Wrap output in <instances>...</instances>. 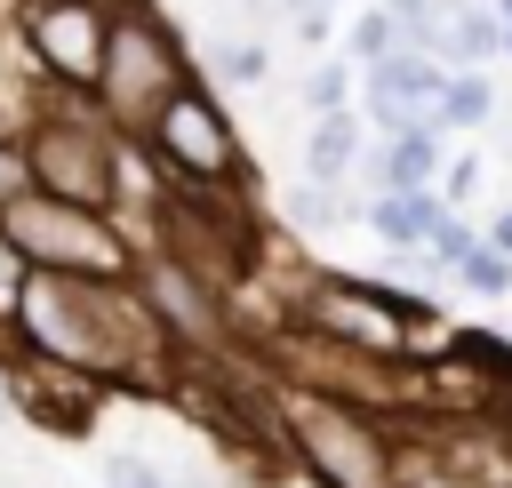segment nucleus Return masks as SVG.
Masks as SVG:
<instances>
[{
  "label": "nucleus",
  "instance_id": "1",
  "mask_svg": "<svg viewBox=\"0 0 512 488\" xmlns=\"http://www.w3.org/2000/svg\"><path fill=\"white\" fill-rule=\"evenodd\" d=\"M16 360H48L72 368L88 384H168L176 376V344L160 336V320L144 312L136 280H64V272H24L8 296V336Z\"/></svg>",
  "mask_w": 512,
  "mask_h": 488
},
{
  "label": "nucleus",
  "instance_id": "2",
  "mask_svg": "<svg viewBox=\"0 0 512 488\" xmlns=\"http://www.w3.org/2000/svg\"><path fill=\"white\" fill-rule=\"evenodd\" d=\"M8 136H16V168H24L32 192L120 216V200H128V136H120L88 96L40 80Z\"/></svg>",
  "mask_w": 512,
  "mask_h": 488
},
{
  "label": "nucleus",
  "instance_id": "3",
  "mask_svg": "<svg viewBox=\"0 0 512 488\" xmlns=\"http://www.w3.org/2000/svg\"><path fill=\"white\" fill-rule=\"evenodd\" d=\"M152 248H160L168 264H184L200 288H216L224 304H232L240 280L264 264V240H256V216H248L240 184L160 176V192H152Z\"/></svg>",
  "mask_w": 512,
  "mask_h": 488
},
{
  "label": "nucleus",
  "instance_id": "4",
  "mask_svg": "<svg viewBox=\"0 0 512 488\" xmlns=\"http://www.w3.org/2000/svg\"><path fill=\"white\" fill-rule=\"evenodd\" d=\"M272 424L320 488H392L400 480V440L360 400H336L312 384H272Z\"/></svg>",
  "mask_w": 512,
  "mask_h": 488
},
{
  "label": "nucleus",
  "instance_id": "5",
  "mask_svg": "<svg viewBox=\"0 0 512 488\" xmlns=\"http://www.w3.org/2000/svg\"><path fill=\"white\" fill-rule=\"evenodd\" d=\"M184 80H192V56H184L176 24H168V16H152V0H112L88 104H96L128 144H136V136H144V120H152Z\"/></svg>",
  "mask_w": 512,
  "mask_h": 488
},
{
  "label": "nucleus",
  "instance_id": "6",
  "mask_svg": "<svg viewBox=\"0 0 512 488\" xmlns=\"http://www.w3.org/2000/svg\"><path fill=\"white\" fill-rule=\"evenodd\" d=\"M0 240L16 248L24 272H64V280H128L136 272V240L120 216L48 200L32 184L0 200Z\"/></svg>",
  "mask_w": 512,
  "mask_h": 488
},
{
  "label": "nucleus",
  "instance_id": "7",
  "mask_svg": "<svg viewBox=\"0 0 512 488\" xmlns=\"http://www.w3.org/2000/svg\"><path fill=\"white\" fill-rule=\"evenodd\" d=\"M288 320L328 336V344H352L368 360H400L424 336V304L416 296H392V288H368V280H344V272H312L296 288Z\"/></svg>",
  "mask_w": 512,
  "mask_h": 488
},
{
  "label": "nucleus",
  "instance_id": "8",
  "mask_svg": "<svg viewBox=\"0 0 512 488\" xmlns=\"http://www.w3.org/2000/svg\"><path fill=\"white\" fill-rule=\"evenodd\" d=\"M136 152H144V168H152V176H184V184H248L240 136H232L224 104H216L200 80H184V88L144 120Z\"/></svg>",
  "mask_w": 512,
  "mask_h": 488
},
{
  "label": "nucleus",
  "instance_id": "9",
  "mask_svg": "<svg viewBox=\"0 0 512 488\" xmlns=\"http://www.w3.org/2000/svg\"><path fill=\"white\" fill-rule=\"evenodd\" d=\"M104 16H112V0H16L8 32H16L32 80L88 96L96 88V56H104Z\"/></svg>",
  "mask_w": 512,
  "mask_h": 488
},
{
  "label": "nucleus",
  "instance_id": "10",
  "mask_svg": "<svg viewBox=\"0 0 512 488\" xmlns=\"http://www.w3.org/2000/svg\"><path fill=\"white\" fill-rule=\"evenodd\" d=\"M136 296H144V312L160 320V336L184 352V360H216V352H232V312H224V296L216 288H200L184 264H168L160 248H136Z\"/></svg>",
  "mask_w": 512,
  "mask_h": 488
},
{
  "label": "nucleus",
  "instance_id": "11",
  "mask_svg": "<svg viewBox=\"0 0 512 488\" xmlns=\"http://www.w3.org/2000/svg\"><path fill=\"white\" fill-rule=\"evenodd\" d=\"M96 408H104V384L8 352V416H24L32 432H48V440H80V432L96 424Z\"/></svg>",
  "mask_w": 512,
  "mask_h": 488
},
{
  "label": "nucleus",
  "instance_id": "12",
  "mask_svg": "<svg viewBox=\"0 0 512 488\" xmlns=\"http://www.w3.org/2000/svg\"><path fill=\"white\" fill-rule=\"evenodd\" d=\"M432 96H440V64L424 48H392L384 64H368V120L384 136L432 128Z\"/></svg>",
  "mask_w": 512,
  "mask_h": 488
},
{
  "label": "nucleus",
  "instance_id": "13",
  "mask_svg": "<svg viewBox=\"0 0 512 488\" xmlns=\"http://www.w3.org/2000/svg\"><path fill=\"white\" fill-rule=\"evenodd\" d=\"M416 48L440 64H488L496 56V16H480V8H464V0H440L432 16H424V32H416Z\"/></svg>",
  "mask_w": 512,
  "mask_h": 488
},
{
  "label": "nucleus",
  "instance_id": "14",
  "mask_svg": "<svg viewBox=\"0 0 512 488\" xmlns=\"http://www.w3.org/2000/svg\"><path fill=\"white\" fill-rule=\"evenodd\" d=\"M352 160H360V120H352V104H344V112H320L312 136H304V168H312V184H344Z\"/></svg>",
  "mask_w": 512,
  "mask_h": 488
},
{
  "label": "nucleus",
  "instance_id": "15",
  "mask_svg": "<svg viewBox=\"0 0 512 488\" xmlns=\"http://www.w3.org/2000/svg\"><path fill=\"white\" fill-rule=\"evenodd\" d=\"M424 184H432V128L384 136V152H376V192H424Z\"/></svg>",
  "mask_w": 512,
  "mask_h": 488
},
{
  "label": "nucleus",
  "instance_id": "16",
  "mask_svg": "<svg viewBox=\"0 0 512 488\" xmlns=\"http://www.w3.org/2000/svg\"><path fill=\"white\" fill-rule=\"evenodd\" d=\"M368 224L392 240V248H416L432 224H440V200L432 192H376V208H368Z\"/></svg>",
  "mask_w": 512,
  "mask_h": 488
},
{
  "label": "nucleus",
  "instance_id": "17",
  "mask_svg": "<svg viewBox=\"0 0 512 488\" xmlns=\"http://www.w3.org/2000/svg\"><path fill=\"white\" fill-rule=\"evenodd\" d=\"M496 112L488 80L480 72H440V96H432V128H480Z\"/></svg>",
  "mask_w": 512,
  "mask_h": 488
},
{
  "label": "nucleus",
  "instance_id": "18",
  "mask_svg": "<svg viewBox=\"0 0 512 488\" xmlns=\"http://www.w3.org/2000/svg\"><path fill=\"white\" fill-rule=\"evenodd\" d=\"M344 48H352V56H360V72H368V64H384L392 48H408V32H400L384 8H368V16L352 24V40H344Z\"/></svg>",
  "mask_w": 512,
  "mask_h": 488
},
{
  "label": "nucleus",
  "instance_id": "19",
  "mask_svg": "<svg viewBox=\"0 0 512 488\" xmlns=\"http://www.w3.org/2000/svg\"><path fill=\"white\" fill-rule=\"evenodd\" d=\"M104 488H176V480H168L152 456H136V448H112V456H104Z\"/></svg>",
  "mask_w": 512,
  "mask_h": 488
},
{
  "label": "nucleus",
  "instance_id": "20",
  "mask_svg": "<svg viewBox=\"0 0 512 488\" xmlns=\"http://www.w3.org/2000/svg\"><path fill=\"white\" fill-rule=\"evenodd\" d=\"M208 64H216V80H232V88H256V80H264V48H256V40H232V48H216Z\"/></svg>",
  "mask_w": 512,
  "mask_h": 488
},
{
  "label": "nucleus",
  "instance_id": "21",
  "mask_svg": "<svg viewBox=\"0 0 512 488\" xmlns=\"http://www.w3.org/2000/svg\"><path fill=\"white\" fill-rule=\"evenodd\" d=\"M344 96H352V72L344 64H312L304 72V104L312 112H344Z\"/></svg>",
  "mask_w": 512,
  "mask_h": 488
},
{
  "label": "nucleus",
  "instance_id": "22",
  "mask_svg": "<svg viewBox=\"0 0 512 488\" xmlns=\"http://www.w3.org/2000/svg\"><path fill=\"white\" fill-rule=\"evenodd\" d=\"M472 248H480V240H472V232H464V224H456V216H440V224H432V232H424V256H432V264H464V256H472Z\"/></svg>",
  "mask_w": 512,
  "mask_h": 488
},
{
  "label": "nucleus",
  "instance_id": "23",
  "mask_svg": "<svg viewBox=\"0 0 512 488\" xmlns=\"http://www.w3.org/2000/svg\"><path fill=\"white\" fill-rule=\"evenodd\" d=\"M456 272H464V288H480V296H496V288H512V264H504L496 248H472V256H464Z\"/></svg>",
  "mask_w": 512,
  "mask_h": 488
},
{
  "label": "nucleus",
  "instance_id": "24",
  "mask_svg": "<svg viewBox=\"0 0 512 488\" xmlns=\"http://www.w3.org/2000/svg\"><path fill=\"white\" fill-rule=\"evenodd\" d=\"M288 216H296V224H336V216H344V192H336V184H312V192L288 200Z\"/></svg>",
  "mask_w": 512,
  "mask_h": 488
},
{
  "label": "nucleus",
  "instance_id": "25",
  "mask_svg": "<svg viewBox=\"0 0 512 488\" xmlns=\"http://www.w3.org/2000/svg\"><path fill=\"white\" fill-rule=\"evenodd\" d=\"M8 192H24V168H16V136L0 128V200H8Z\"/></svg>",
  "mask_w": 512,
  "mask_h": 488
},
{
  "label": "nucleus",
  "instance_id": "26",
  "mask_svg": "<svg viewBox=\"0 0 512 488\" xmlns=\"http://www.w3.org/2000/svg\"><path fill=\"white\" fill-rule=\"evenodd\" d=\"M16 280H24V264H16V248L0 240V320H8V296H16Z\"/></svg>",
  "mask_w": 512,
  "mask_h": 488
},
{
  "label": "nucleus",
  "instance_id": "27",
  "mask_svg": "<svg viewBox=\"0 0 512 488\" xmlns=\"http://www.w3.org/2000/svg\"><path fill=\"white\" fill-rule=\"evenodd\" d=\"M480 248H496V256H504V264H512V208H504V216H496V224H488V240H480Z\"/></svg>",
  "mask_w": 512,
  "mask_h": 488
},
{
  "label": "nucleus",
  "instance_id": "28",
  "mask_svg": "<svg viewBox=\"0 0 512 488\" xmlns=\"http://www.w3.org/2000/svg\"><path fill=\"white\" fill-rule=\"evenodd\" d=\"M472 184H480V168H472V160H456V168H448V200H464Z\"/></svg>",
  "mask_w": 512,
  "mask_h": 488
},
{
  "label": "nucleus",
  "instance_id": "29",
  "mask_svg": "<svg viewBox=\"0 0 512 488\" xmlns=\"http://www.w3.org/2000/svg\"><path fill=\"white\" fill-rule=\"evenodd\" d=\"M496 16H504V24H512V0H496Z\"/></svg>",
  "mask_w": 512,
  "mask_h": 488
}]
</instances>
